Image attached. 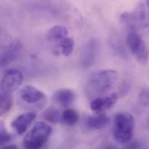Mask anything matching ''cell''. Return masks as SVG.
<instances>
[{
	"instance_id": "5bb4252c",
	"label": "cell",
	"mask_w": 149,
	"mask_h": 149,
	"mask_svg": "<svg viewBox=\"0 0 149 149\" xmlns=\"http://www.w3.org/2000/svg\"><path fill=\"white\" fill-rule=\"evenodd\" d=\"M79 116L78 113L72 109L65 110L62 114V121L69 126H74L78 121Z\"/></svg>"
},
{
	"instance_id": "6da1fadb",
	"label": "cell",
	"mask_w": 149,
	"mask_h": 149,
	"mask_svg": "<svg viewBox=\"0 0 149 149\" xmlns=\"http://www.w3.org/2000/svg\"><path fill=\"white\" fill-rule=\"evenodd\" d=\"M117 77V72L113 70H104L92 74L86 84L88 95L94 97L107 92L115 84Z\"/></svg>"
},
{
	"instance_id": "30bf717a",
	"label": "cell",
	"mask_w": 149,
	"mask_h": 149,
	"mask_svg": "<svg viewBox=\"0 0 149 149\" xmlns=\"http://www.w3.org/2000/svg\"><path fill=\"white\" fill-rule=\"evenodd\" d=\"M22 46L19 42H16L9 46L0 54V67L10 64L17 58Z\"/></svg>"
},
{
	"instance_id": "5b68a950",
	"label": "cell",
	"mask_w": 149,
	"mask_h": 149,
	"mask_svg": "<svg viewBox=\"0 0 149 149\" xmlns=\"http://www.w3.org/2000/svg\"><path fill=\"white\" fill-rule=\"evenodd\" d=\"M23 75L17 69H11L4 73L1 82L2 92L9 93L16 90L22 84Z\"/></svg>"
},
{
	"instance_id": "7402d4cb",
	"label": "cell",
	"mask_w": 149,
	"mask_h": 149,
	"mask_svg": "<svg viewBox=\"0 0 149 149\" xmlns=\"http://www.w3.org/2000/svg\"><path fill=\"white\" fill-rule=\"evenodd\" d=\"M16 146L15 145H6L3 149H16Z\"/></svg>"
},
{
	"instance_id": "e0dca14e",
	"label": "cell",
	"mask_w": 149,
	"mask_h": 149,
	"mask_svg": "<svg viewBox=\"0 0 149 149\" xmlns=\"http://www.w3.org/2000/svg\"><path fill=\"white\" fill-rule=\"evenodd\" d=\"M12 99L8 93H0V116L6 113L12 105Z\"/></svg>"
},
{
	"instance_id": "52a82bcc",
	"label": "cell",
	"mask_w": 149,
	"mask_h": 149,
	"mask_svg": "<svg viewBox=\"0 0 149 149\" xmlns=\"http://www.w3.org/2000/svg\"><path fill=\"white\" fill-rule=\"evenodd\" d=\"M36 117L34 112H26L19 115L11 123L12 128L19 135L24 134Z\"/></svg>"
},
{
	"instance_id": "8992f818",
	"label": "cell",
	"mask_w": 149,
	"mask_h": 149,
	"mask_svg": "<svg viewBox=\"0 0 149 149\" xmlns=\"http://www.w3.org/2000/svg\"><path fill=\"white\" fill-rule=\"evenodd\" d=\"M99 49V43L96 39H92L83 47L81 55V66L83 68L90 67L96 58Z\"/></svg>"
},
{
	"instance_id": "d6986e66",
	"label": "cell",
	"mask_w": 149,
	"mask_h": 149,
	"mask_svg": "<svg viewBox=\"0 0 149 149\" xmlns=\"http://www.w3.org/2000/svg\"><path fill=\"white\" fill-rule=\"evenodd\" d=\"M91 109L92 111L98 113L105 109V103L104 98L96 97L93 99L90 104Z\"/></svg>"
},
{
	"instance_id": "8fae6325",
	"label": "cell",
	"mask_w": 149,
	"mask_h": 149,
	"mask_svg": "<svg viewBox=\"0 0 149 149\" xmlns=\"http://www.w3.org/2000/svg\"><path fill=\"white\" fill-rule=\"evenodd\" d=\"M52 99L54 102L63 107L71 105L75 99L74 91L69 89H61L56 91L53 95Z\"/></svg>"
},
{
	"instance_id": "ba28073f",
	"label": "cell",
	"mask_w": 149,
	"mask_h": 149,
	"mask_svg": "<svg viewBox=\"0 0 149 149\" xmlns=\"http://www.w3.org/2000/svg\"><path fill=\"white\" fill-rule=\"evenodd\" d=\"M148 0H142L136 6L131 13L135 24L143 27H148Z\"/></svg>"
},
{
	"instance_id": "9a60e30c",
	"label": "cell",
	"mask_w": 149,
	"mask_h": 149,
	"mask_svg": "<svg viewBox=\"0 0 149 149\" xmlns=\"http://www.w3.org/2000/svg\"><path fill=\"white\" fill-rule=\"evenodd\" d=\"M44 118L53 124H58L62 121V114L59 110L54 107L47 109L42 114Z\"/></svg>"
},
{
	"instance_id": "3957f363",
	"label": "cell",
	"mask_w": 149,
	"mask_h": 149,
	"mask_svg": "<svg viewBox=\"0 0 149 149\" xmlns=\"http://www.w3.org/2000/svg\"><path fill=\"white\" fill-rule=\"evenodd\" d=\"M52 133V128L42 121L37 123L24 136L23 145L26 149H39L42 147Z\"/></svg>"
},
{
	"instance_id": "277c9868",
	"label": "cell",
	"mask_w": 149,
	"mask_h": 149,
	"mask_svg": "<svg viewBox=\"0 0 149 149\" xmlns=\"http://www.w3.org/2000/svg\"><path fill=\"white\" fill-rule=\"evenodd\" d=\"M127 44L131 53L136 57L138 62L145 65L148 61V51L142 37L138 33L135 25L127 26Z\"/></svg>"
},
{
	"instance_id": "9c48e42d",
	"label": "cell",
	"mask_w": 149,
	"mask_h": 149,
	"mask_svg": "<svg viewBox=\"0 0 149 149\" xmlns=\"http://www.w3.org/2000/svg\"><path fill=\"white\" fill-rule=\"evenodd\" d=\"M20 96L25 102L35 104L45 97V94L37 88L31 85H26L20 91Z\"/></svg>"
},
{
	"instance_id": "44dd1931",
	"label": "cell",
	"mask_w": 149,
	"mask_h": 149,
	"mask_svg": "<svg viewBox=\"0 0 149 149\" xmlns=\"http://www.w3.org/2000/svg\"><path fill=\"white\" fill-rule=\"evenodd\" d=\"M139 99L141 103L145 106L149 105V91L147 88L143 89L139 95Z\"/></svg>"
},
{
	"instance_id": "ac0fdd59",
	"label": "cell",
	"mask_w": 149,
	"mask_h": 149,
	"mask_svg": "<svg viewBox=\"0 0 149 149\" xmlns=\"http://www.w3.org/2000/svg\"><path fill=\"white\" fill-rule=\"evenodd\" d=\"M12 139L10 134L7 131L3 124L0 123V148L9 145Z\"/></svg>"
},
{
	"instance_id": "4fadbf2b",
	"label": "cell",
	"mask_w": 149,
	"mask_h": 149,
	"mask_svg": "<svg viewBox=\"0 0 149 149\" xmlns=\"http://www.w3.org/2000/svg\"><path fill=\"white\" fill-rule=\"evenodd\" d=\"M68 31L62 26H55L51 27L47 33V38L51 42H59L67 37Z\"/></svg>"
},
{
	"instance_id": "7c38bea8",
	"label": "cell",
	"mask_w": 149,
	"mask_h": 149,
	"mask_svg": "<svg viewBox=\"0 0 149 149\" xmlns=\"http://www.w3.org/2000/svg\"><path fill=\"white\" fill-rule=\"evenodd\" d=\"M110 122V118L104 114H99L89 117L86 121L88 127L92 130H101L106 127Z\"/></svg>"
},
{
	"instance_id": "7a4b0ae2",
	"label": "cell",
	"mask_w": 149,
	"mask_h": 149,
	"mask_svg": "<svg viewBox=\"0 0 149 149\" xmlns=\"http://www.w3.org/2000/svg\"><path fill=\"white\" fill-rule=\"evenodd\" d=\"M134 128L135 120L131 114L121 112L114 116L113 136L118 143H128L133 137Z\"/></svg>"
},
{
	"instance_id": "ffe728a7",
	"label": "cell",
	"mask_w": 149,
	"mask_h": 149,
	"mask_svg": "<svg viewBox=\"0 0 149 149\" xmlns=\"http://www.w3.org/2000/svg\"><path fill=\"white\" fill-rule=\"evenodd\" d=\"M118 99V95L116 93H113L104 98L105 103V109H109L112 107L116 103Z\"/></svg>"
},
{
	"instance_id": "2e32d148",
	"label": "cell",
	"mask_w": 149,
	"mask_h": 149,
	"mask_svg": "<svg viewBox=\"0 0 149 149\" xmlns=\"http://www.w3.org/2000/svg\"><path fill=\"white\" fill-rule=\"evenodd\" d=\"M62 54L66 57L69 56L73 52L74 48V41L70 37H65L59 44Z\"/></svg>"
}]
</instances>
